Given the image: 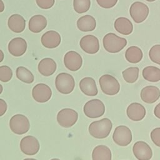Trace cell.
I'll return each mask as SVG.
<instances>
[{
    "label": "cell",
    "instance_id": "1",
    "mask_svg": "<svg viewBox=\"0 0 160 160\" xmlns=\"http://www.w3.org/2000/svg\"><path fill=\"white\" fill-rule=\"evenodd\" d=\"M112 124L108 118H103L91 122L89 126V132L94 138L104 139L107 138L112 129Z\"/></svg>",
    "mask_w": 160,
    "mask_h": 160
},
{
    "label": "cell",
    "instance_id": "2",
    "mask_svg": "<svg viewBox=\"0 0 160 160\" xmlns=\"http://www.w3.org/2000/svg\"><path fill=\"white\" fill-rule=\"evenodd\" d=\"M102 44L106 51L110 53H117L126 47L127 40L114 33L109 32L104 36Z\"/></svg>",
    "mask_w": 160,
    "mask_h": 160
},
{
    "label": "cell",
    "instance_id": "3",
    "mask_svg": "<svg viewBox=\"0 0 160 160\" xmlns=\"http://www.w3.org/2000/svg\"><path fill=\"white\" fill-rule=\"evenodd\" d=\"M57 90L61 94H68L72 92L75 87V81L72 75L66 72H61L55 79Z\"/></svg>",
    "mask_w": 160,
    "mask_h": 160
},
{
    "label": "cell",
    "instance_id": "4",
    "mask_svg": "<svg viewBox=\"0 0 160 160\" xmlns=\"http://www.w3.org/2000/svg\"><path fill=\"white\" fill-rule=\"evenodd\" d=\"M101 91L105 94L113 96L117 94L120 90V84L118 81L112 75L104 74L99 79Z\"/></svg>",
    "mask_w": 160,
    "mask_h": 160
},
{
    "label": "cell",
    "instance_id": "5",
    "mask_svg": "<svg viewBox=\"0 0 160 160\" xmlns=\"http://www.w3.org/2000/svg\"><path fill=\"white\" fill-rule=\"evenodd\" d=\"M9 127L12 132L21 135L26 133L30 128L28 118L23 114H15L9 121Z\"/></svg>",
    "mask_w": 160,
    "mask_h": 160
},
{
    "label": "cell",
    "instance_id": "6",
    "mask_svg": "<svg viewBox=\"0 0 160 160\" xmlns=\"http://www.w3.org/2000/svg\"><path fill=\"white\" fill-rule=\"evenodd\" d=\"M84 114L89 118H97L102 116L105 112V106L102 101L94 99L88 101L84 106Z\"/></svg>",
    "mask_w": 160,
    "mask_h": 160
},
{
    "label": "cell",
    "instance_id": "7",
    "mask_svg": "<svg viewBox=\"0 0 160 160\" xmlns=\"http://www.w3.org/2000/svg\"><path fill=\"white\" fill-rule=\"evenodd\" d=\"M56 119L61 126L68 128L76 124L78 119V114L72 109L64 108L58 112Z\"/></svg>",
    "mask_w": 160,
    "mask_h": 160
},
{
    "label": "cell",
    "instance_id": "8",
    "mask_svg": "<svg viewBox=\"0 0 160 160\" xmlns=\"http://www.w3.org/2000/svg\"><path fill=\"white\" fill-rule=\"evenodd\" d=\"M114 142L120 146L129 145L132 139V135L131 129L124 125L117 126L112 134Z\"/></svg>",
    "mask_w": 160,
    "mask_h": 160
},
{
    "label": "cell",
    "instance_id": "9",
    "mask_svg": "<svg viewBox=\"0 0 160 160\" xmlns=\"http://www.w3.org/2000/svg\"><path fill=\"white\" fill-rule=\"evenodd\" d=\"M149 9L148 6L140 1L133 2L129 9V14L132 20L136 23L143 22L148 16Z\"/></svg>",
    "mask_w": 160,
    "mask_h": 160
},
{
    "label": "cell",
    "instance_id": "10",
    "mask_svg": "<svg viewBox=\"0 0 160 160\" xmlns=\"http://www.w3.org/2000/svg\"><path fill=\"white\" fill-rule=\"evenodd\" d=\"M40 144L36 138L32 136H26L22 138L20 142L21 151L25 154L32 156L38 152Z\"/></svg>",
    "mask_w": 160,
    "mask_h": 160
},
{
    "label": "cell",
    "instance_id": "11",
    "mask_svg": "<svg viewBox=\"0 0 160 160\" xmlns=\"http://www.w3.org/2000/svg\"><path fill=\"white\" fill-rule=\"evenodd\" d=\"M51 89L46 84L39 83L34 86L32 88V96L38 102H46L51 99Z\"/></svg>",
    "mask_w": 160,
    "mask_h": 160
},
{
    "label": "cell",
    "instance_id": "12",
    "mask_svg": "<svg viewBox=\"0 0 160 160\" xmlns=\"http://www.w3.org/2000/svg\"><path fill=\"white\" fill-rule=\"evenodd\" d=\"M81 48L89 54H96L99 50V42L97 37L92 34L84 36L79 41Z\"/></svg>",
    "mask_w": 160,
    "mask_h": 160
},
{
    "label": "cell",
    "instance_id": "13",
    "mask_svg": "<svg viewBox=\"0 0 160 160\" xmlns=\"http://www.w3.org/2000/svg\"><path fill=\"white\" fill-rule=\"evenodd\" d=\"M132 152L138 160H150L152 157V151L151 147L147 142L142 141L134 143Z\"/></svg>",
    "mask_w": 160,
    "mask_h": 160
},
{
    "label": "cell",
    "instance_id": "14",
    "mask_svg": "<svg viewBox=\"0 0 160 160\" xmlns=\"http://www.w3.org/2000/svg\"><path fill=\"white\" fill-rule=\"evenodd\" d=\"M64 63L68 69L71 71H76L82 66V58L77 52L70 51L64 55Z\"/></svg>",
    "mask_w": 160,
    "mask_h": 160
},
{
    "label": "cell",
    "instance_id": "15",
    "mask_svg": "<svg viewBox=\"0 0 160 160\" xmlns=\"http://www.w3.org/2000/svg\"><path fill=\"white\" fill-rule=\"evenodd\" d=\"M27 49V42L22 38H13L8 44V50L14 56L19 57L23 55Z\"/></svg>",
    "mask_w": 160,
    "mask_h": 160
},
{
    "label": "cell",
    "instance_id": "16",
    "mask_svg": "<svg viewBox=\"0 0 160 160\" xmlns=\"http://www.w3.org/2000/svg\"><path fill=\"white\" fill-rule=\"evenodd\" d=\"M60 34L55 31H48L44 33L41 38V42L43 46L49 49L57 48L61 43Z\"/></svg>",
    "mask_w": 160,
    "mask_h": 160
},
{
    "label": "cell",
    "instance_id": "17",
    "mask_svg": "<svg viewBox=\"0 0 160 160\" xmlns=\"http://www.w3.org/2000/svg\"><path fill=\"white\" fill-rule=\"evenodd\" d=\"M126 114L131 120L139 121L145 117L146 109L139 102H132L128 106L126 109Z\"/></svg>",
    "mask_w": 160,
    "mask_h": 160
},
{
    "label": "cell",
    "instance_id": "18",
    "mask_svg": "<svg viewBox=\"0 0 160 160\" xmlns=\"http://www.w3.org/2000/svg\"><path fill=\"white\" fill-rule=\"evenodd\" d=\"M140 96L143 102L148 104H152L159 99L160 97V90L155 86H148L142 89Z\"/></svg>",
    "mask_w": 160,
    "mask_h": 160
},
{
    "label": "cell",
    "instance_id": "19",
    "mask_svg": "<svg viewBox=\"0 0 160 160\" xmlns=\"http://www.w3.org/2000/svg\"><path fill=\"white\" fill-rule=\"evenodd\" d=\"M79 88L81 92L88 96H95L98 93L95 80L91 77H85L79 82Z\"/></svg>",
    "mask_w": 160,
    "mask_h": 160
},
{
    "label": "cell",
    "instance_id": "20",
    "mask_svg": "<svg viewBox=\"0 0 160 160\" xmlns=\"http://www.w3.org/2000/svg\"><path fill=\"white\" fill-rule=\"evenodd\" d=\"M57 68V64L55 61L49 58H46L40 61L38 64V71L44 76H50L52 75Z\"/></svg>",
    "mask_w": 160,
    "mask_h": 160
},
{
    "label": "cell",
    "instance_id": "21",
    "mask_svg": "<svg viewBox=\"0 0 160 160\" xmlns=\"http://www.w3.org/2000/svg\"><path fill=\"white\" fill-rule=\"evenodd\" d=\"M8 25L12 31L16 33H20L25 29L26 21L22 16L14 14L9 18Z\"/></svg>",
    "mask_w": 160,
    "mask_h": 160
},
{
    "label": "cell",
    "instance_id": "22",
    "mask_svg": "<svg viewBox=\"0 0 160 160\" xmlns=\"http://www.w3.org/2000/svg\"><path fill=\"white\" fill-rule=\"evenodd\" d=\"M115 29L122 35H129L133 31V25L131 21L125 17H119L114 21Z\"/></svg>",
    "mask_w": 160,
    "mask_h": 160
},
{
    "label": "cell",
    "instance_id": "23",
    "mask_svg": "<svg viewBox=\"0 0 160 160\" xmlns=\"http://www.w3.org/2000/svg\"><path fill=\"white\" fill-rule=\"evenodd\" d=\"M28 25L29 29L31 32L38 33L46 28L47 26V20L42 15H34L30 18Z\"/></svg>",
    "mask_w": 160,
    "mask_h": 160
},
{
    "label": "cell",
    "instance_id": "24",
    "mask_svg": "<svg viewBox=\"0 0 160 160\" xmlns=\"http://www.w3.org/2000/svg\"><path fill=\"white\" fill-rule=\"evenodd\" d=\"M78 28L83 32L92 31L96 27V21L91 15H84L78 19L76 22Z\"/></svg>",
    "mask_w": 160,
    "mask_h": 160
},
{
    "label": "cell",
    "instance_id": "25",
    "mask_svg": "<svg viewBox=\"0 0 160 160\" xmlns=\"http://www.w3.org/2000/svg\"><path fill=\"white\" fill-rule=\"evenodd\" d=\"M110 149L105 145H98L92 150V160H111Z\"/></svg>",
    "mask_w": 160,
    "mask_h": 160
},
{
    "label": "cell",
    "instance_id": "26",
    "mask_svg": "<svg viewBox=\"0 0 160 160\" xmlns=\"http://www.w3.org/2000/svg\"><path fill=\"white\" fill-rule=\"evenodd\" d=\"M142 57V50L137 46H130L125 52V58L130 63H138L141 61Z\"/></svg>",
    "mask_w": 160,
    "mask_h": 160
},
{
    "label": "cell",
    "instance_id": "27",
    "mask_svg": "<svg viewBox=\"0 0 160 160\" xmlns=\"http://www.w3.org/2000/svg\"><path fill=\"white\" fill-rule=\"evenodd\" d=\"M142 75L148 81L156 82L160 81V69L153 66L145 67L142 71Z\"/></svg>",
    "mask_w": 160,
    "mask_h": 160
},
{
    "label": "cell",
    "instance_id": "28",
    "mask_svg": "<svg viewBox=\"0 0 160 160\" xmlns=\"http://www.w3.org/2000/svg\"><path fill=\"white\" fill-rule=\"evenodd\" d=\"M16 74L19 80L26 84H31L34 80L33 74L28 69L23 66H19L16 69Z\"/></svg>",
    "mask_w": 160,
    "mask_h": 160
},
{
    "label": "cell",
    "instance_id": "29",
    "mask_svg": "<svg viewBox=\"0 0 160 160\" xmlns=\"http://www.w3.org/2000/svg\"><path fill=\"white\" fill-rule=\"evenodd\" d=\"M139 69L138 67H130L122 72V75L126 82L128 83L135 82L139 77Z\"/></svg>",
    "mask_w": 160,
    "mask_h": 160
},
{
    "label": "cell",
    "instance_id": "30",
    "mask_svg": "<svg viewBox=\"0 0 160 160\" xmlns=\"http://www.w3.org/2000/svg\"><path fill=\"white\" fill-rule=\"evenodd\" d=\"M90 0H73L74 9L79 14H82L88 11L90 8Z\"/></svg>",
    "mask_w": 160,
    "mask_h": 160
},
{
    "label": "cell",
    "instance_id": "31",
    "mask_svg": "<svg viewBox=\"0 0 160 160\" xmlns=\"http://www.w3.org/2000/svg\"><path fill=\"white\" fill-rule=\"evenodd\" d=\"M149 56L151 61L160 65V44H155L150 49Z\"/></svg>",
    "mask_w": 160,
    "mask_h": 160
},
{
    "label": "cell",
    "instance_id": "32",
    "mask_svg": "<svg viewBox=\"0 0 160 160\" xmlns=\"http://www.w3.org/2000/svg\"><path fill=\"white\" fill-rule=\"evenodd\" d=\"M12 76V71L8 66H0V81L3 82L9 81Z\"/></svg>",
    "mask_w": 160,
    "mask_h": 160
},
{
    "label": "cell",
    "instance_id": "33",
    "mask_svg": "<svg viewBox=\"0 0 160 160\" xmlns=\"http://www.w3.org/2000/svg\"><path fill=\"white\" fill-rule=\"evenodd\" d=\"M151 139L152 142L160 148V128H156L151 132Z\"/></svg>",
    "mask_w": 160,
    "mask_h": 160
},
{
    "label": "cell",
    "instance_id": "34",
    "mask_svg": "<svg viewBox=\"0 0 160 160\" xmlns=\"http://www.w3.org/2000/svg\"><path fill=\"white\" fill-rule=\"evenodd\" d=\"M37 5L41 9H48L54 4V0H36Z\"/></svg>",
    "mask_w": 160,
    "mask_h": 160
},
{
    "label": "cell",
    "instance_id": "35",
    "mask_svg": "<svg viewBox=\"0 0 160 160\" xmlns=\"http://www.w3.org/2000/svg\"><path fill=\"white\" fill-rule=\"evenodd\" d=\"M118 0H96L99 6L105 9H109L114 7Z\"/></svg>",
    "mask_w": 160,
    "mask_h": 160
},
{
    "label": "cell",
    "instance_id": "36",
    "mask_svg": "<svg viewBox=\"0 0 160 160\" xmlns=\"http://www.w3.org/2000/svg\"><path fill=\"white\" fill-rule=\"evenodd\" d=\"M7 108L8 105L6 101L2 99H0V116H2L5 114L7 111Z\"/></svg>",
    "mask_w": 160,
    "mask_h": 160
},
{
    "label": "cell",
    "instance_id": "37",
    "mask_svg": "<svg viewBox=\"0 0 160 160\" xmlns=\"http://www.w3.org/2000/svg\"><path fill=\"white\" fill-rule=\"evenodd\" d=\"M154 114L156 118L160 119V102L156 106L154 109Z\"/></svg>",
    "mask_w": 160,
    "mask_h": 160
},
{
    "label": "cell",
    "instance_id": "38",
    "mask_svg": "<svg viewBox=\"0 0 160 160\" xmlns=\"http://www.w3.org/2000/svg\"><path fill=\"white\" fill-rule=\"evenodd\" d=\"M4 10V4L2 0H0V12H3Z\"/></svg>",
    "mask_w": 160,
    "mask_h": 160
},
{
    "label": "cell",
    "instance_id": "39",
    "mask_svg": "<svg viewBox=\"0 0 160 160\" xmlns=\"http://www.w3.org/2000/svg\"><path fill=\"white\" fill-rule=\"evenodd\" d=\"M4 52H2V50L0 49V62H1L3 59H4Z\"/></svg>",
    "mask_w": 160,
    "mask_h": 160
},
{
    "label": "cell",
    "instance_id": "40",
    "mask_svg": "<svg viewBox=\"0 0 160 160\" xmlns=\"http://www.w3.org/2000/svg\"><path fill=\"white\" fill-rule=\"evenodd\" d=\"M2 90H3L2 86V85L0 84V94L2 93Z\"/></svg>",
    "mask_w": 160,
    "mask_h": 160
},
{
    "label": "cell",
    "instance_id": "41",
    "mask_svg": "<svg viewBox=\"0 0 160 160\" xmlns=\"http://www.w3.org/2000/svg\"><path fill=\"white\" fill-rule=\"evenodd\" d=\"M23 160H37V159H33V158H26V159H24Z\"/></svg>",
    "mask_w": 160,
    "mask_h": 160
},
{
    "label": "cell",
    "instance_id": "42",
    "mask_svg": "<svg viewBox=\"0 0 160 160\" xmlns=\"http://www.w3.org/2000/svg\"><path fill=\"white\" fill-rule=\"evenodd\" d=\"M146 1H148V2H153V1H156V0H146Z\"/></svg>",
    "mask_w": 160,
    "mask_h": 160
},
{
    "label": "cell",
    "instance_id": "43",
    "mask_svg": "<svg viewBox=\"0 0 160 160\" xmlns=\"http://www.w3.org/2000/svg\"><path fill=\"white\" fill-rule=\"evenodd\" d=\"M51 160H60L59 159H58V158H53V159H51Z\"/></svg>",
    "mask_w": 160,
    "mask_h": 160
}]
</instances>
